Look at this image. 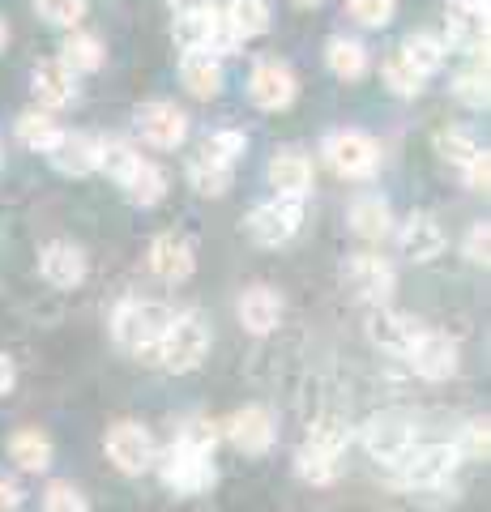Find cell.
I'll return each mask as SVG.
<instances>
[{"label": "cell", "mask_w": 491, "mask_h": 512, "mask_svg": "<svg viewBox=\"0 0 491 512\" xmlns=\"http://www.w3.org/2000/svg\"><path fill=\"white\" fill-rule=\"evenodd\" d=\"M205 355H210V325L201 320V312H171V325L158 338L150 363H158L163 372L184 376L193 367H201Z\"/></svg>", "instance_id": "obj_1"}, {"label": "cell", "mask_w": 491, "mask_h": 512, "mask_svg": "<svg viewBox=\"0 0 491 512\" xmlns=\"http://www.w3.org/2000/svg\"><path fill=\"white\" fill-rule=\"evenodd\" d=\"M171 325V308L158 299H124L116 316H112V338L120 350H129V355H154L158 338L167 333Z\"/></svg>", "instance_id": "obj_2"}, {"label": "cell", "mask_w": 491, "mask_h": 512, "mask_svg": "<svg viewBox=\"0 0 491 512\" xmlns=\"http://www.w3.org/2000/svg\"><path fill=\"white\" fill-rule=\"evenodd\" d=\"M346 444H351L346 427H342L338 419H321V423L312 427V436L299 444V453H295V474L304 478V483H312V487L334 483V478L342 474Z\"/></svg>", "instance_id": "obj_3"}, {"label": "cell", "mask_w": 491, "mask_h": 512, "mask_svg": "<svg viewBox=\"0 0 491 512\" xmlns=\"http://www.w3.org/2000/svg\"><path fill=\"white\" fill-rule=\"evenodd\" d=\"M457 466H462L457 444L440 440V444H415L402 466H393V474H398V487H406L410 495H419V491L436 487V483H449Z\"/></svg>", "instance_id": "obj_4"}, {"label": "cell", "mask_w": 491, "mask_h": 512, "mask_svg": "<svg viewBox=\"0 0 491 512\" xmlns=\"http://www.w3.org/2000/svg\"><path fill=\"white\" fill-rule=\"evenodd\" d=\"M325 163L342 180H372L380 171V146L363 128H338V133L325 137Z\"/></svg>", "instance_id": "obj_5"}, {"label": "cell", "mask_w": 491, "mask_h": 512, "mask_svg": "<svg viewBox=\"0 0 491 512\" xmlns=\"http://www.w3.org/2000/svg\"><path fill=\"white\" fill-rule=\"evenodd\" d=\"M342 286L351 291L359 303H372V308H385L393 286H398V274L385 256H372V252H355L346 256L342 265Z\"/></svg>", "instance_id": "obj_6"}, {"label": "cell", "mask_w": 491, "mask_h": 512, "mask_svg": "<svg viewBox=\"0 0 491 512\" xmlns=\"http://www.w3.org/2000/svg\"><path fill=\"white\" fill-rule=\"evenodd\" d=\"M415 444H419L415 423L402 419V414H372V419L363 423V448H368L372 461H380V466H389V470L402 466Z\"/></svg>", "instance_id": "obj_7"}, {"label": "cell", "mask_w": 491, "mask_h": 512, "mask_svg": "<svg viewBox=\"0 0 491 512\" xmlns=\"http://www.w3.org/2000/svg\"><path fill=\"white\" fill-rule=\"evenodd\" d=\"M299 222H304V201L269 197L248 214V235L257 239L261 248H282V244H291L295 239Z\"/></svg>", "instance_id": "obj_8"}, {"label": "cell", "mask_w": 491, "mask_h": 512, "mask_svg": "<svg viewBox=\"0 0 491 512\" xmlns=\"http://www.w3.org/2000/svg\"><path fill=\"white\" fill-rule=\"evenodd\" d=\"M158 478L176 495H201L214 487V457H201V453H188V448L171 444L163 461H158Z\"/></svg>", "instance_id": "obj_9"}, {"label": "cell", "mask_w": 491, "mask_h": 512, "mask_svg": "<svg viewBox=\"0 0 491 512\" xmlns=\"http://www.w3.org/2000/svg\"><path fill=\"white\" fill-rule=\"evenodd\" d=\"M406 363L415 367L423 380H449L457 372V363H462V350H457V342L449 338V333L419 329V338L406 350Z\"/></svg>", "instance_id": "obj_10"}, {"label": "cell", "mask_w": 491, "mask_h": 512, "mask_svg": "<svg viewBox=\"0 0 491 512\" xmlns=\"http://www.w3.org/2000/svg\"><path fill=\"white\" fill-rule=\"evenodd\" d=\"M137 133H141V141H150L154 150H176L188 137V116L167 99L141 103L137 107Z\"/></svg>", "instance_id": "obj_11"}, {"label": "cell", "mask_w": 491, "mask_h": 512, "mask_svg": "<svg viewBox=\"0 0 491 512\" xmlns=\"http://www.w3.org/2000/svg\"><path fill=\"white\" fill-rule=\"evenodd\" d=\"M107 457H112V466L120 474H146L158 461L150 431L141 423H116L107 431Z\"/></svg>", "instance_id": "obj_12"}, {"label": "cell", "mask_w": 491, "mask_h": 512, "mask_svg": "<svg viewBox=\"0 0 491 512\" xmlns=\"http://www.w3.org/2000/svg\"><path fill=\"white\" fill-rule=\"evenodd\" d=\"M295 94H299V82H295L291 64H282V60H261L257 69H252V77H248V99L257 103L261 111L291 107Z\"/></svg>", "instance_id": "obj_13"}, {"label": "cell", "mask_w": 491, "mask_h": 512, "mask_svg": "<svg viewBox=\"0 0 491 512\" xmlns=\"http://www.w3.org/2000/svg\"><path fill=\"white\" fill-rule=\"evenodd\" d=\"M150 269H154L158 282H171V286L188 282V278L197 274V248H193V239L180 235V231L158 235L154 244H150Z\"/></svg>", "instance_id": "obj_14"}, {"label": "cell", "mask_w": 491, "mask_h": 512, "mask_svg": "<svg viewBox=\"0 0 491 512\" xmlns=\"http://www.w3.org/2000/svg\"><path fill=\"white\" fill-rule=\"evenodd\" d=\"M223 436L240 448V453L248 457H261L274 448V436H278V427H274V414H269L265 406H244V410H235L231 419L223 423Z\"/></svg>", "instance_id": "obj_15"}, {"label": "cell", "mask_w": 491, "mask_h": 512, "mask_svg": "<svg viewBox=\"0 0 491 512\" xmlns=\"http://www.w3.org/2000/svg\"><path fill=\"white\" fill-rule=\"evenodd\" d=\"M39 274L60 286V291H69L86 278V252L73 244V239H52V244H43L39 252Z\"/></svg>", "instance_id": "obj_16"}, {"label": "cell", "mask_w": 491, "mask_h": 512, "mask_svg": "<svg viewBox=\"0 0 491 512\" xmlns=\"http://www.w3.org/2000/svg\"><path fill=\"white\" fill-rule=\"evenodd\" d=\"M47 158H52V167L60 175L82 180V175L99 171V137H90V133H60V141L47 150Z\"/></svg>", "instance_id": "obj_17"}, {"label": "cell", "mask_w": 491, "mask_h": 512, "mask_svg": "<svg viewBox=\"0 0 491 512\" xmlns=\"http://www.w3.org/2000/svg\"><path fill=\"white\" fill-rule=\"evenodd\" d=\"M30 90H35V99H39L43 111H60V107H69L77 99V73L60 56L43 60L35 69V82H30Z\"/></svg>", "instance_id": "obj_18"}, {"label": "cell", "mask_w": 491, "mask_h": 512, "mask_svg": "<svg viewBox=\"0 0 491 512\" xmlns=\"http://www.w3.org/2000/svg\"><path fill=\"white\" fill-rule=\"evenodd\" d=\"M419 320L415 316H406V312H393V308H376L368 316V338L372 346L380 350H389V355H406L410 342L419 338Z\"/></svg>", "instance_id": "obj_19"}, {"label": "cell", "mask_w": 491, "mask_h": 512, "mask_svg": "<svg viewBox=\"0 0 491 512\" xmlns=\"http://www.w3.org/2000/svg\"><path fill=\"white\" fill-rule=\"evenodd\" d=\"M269 188H274V197L304 201L312 192V163L299 150H278L269 158Z\"/></svg>", "instance_id": "obj_20"}, {"label": "cell", "mask_w": 491, "mask_h": 512, "mask_svg": "<svg viewBox=\"0 0 491 512\" xmlns=\"http://www.w3.org/2000/svg\"><path fill=\"white\" fill-rule=\"evenodd\" d=\"M398 248L402 256H410V261H436L440 252H445V227L432 218V214H410L402 222V231H398Z\"/></svg>", "instance_id": "obj_21"}, {"label": "cell", "mask_w": 491, "mask_h": 512, "mask_svg": "<svg viewBox=\"0 0 491 512\" xmlns=\"http://www.w3.org/2000/svg\"><path fill=\"white\" fill-rule=\"evenodd\" d=\"M180 82L193 99H218L223 94V60L210 56V52H184L180 60Z\"/></svg>", "instance_id": "obj_22"}, {"label": "cell", "mask_w": 491, "mask_h": 512, "mask_svg": "<svg viewBox=\"0 0 491 512\" xmlns=\"http://www.w3.org/2000/svg\"><path fill=\"white\" fill-rule=\"evenodd\" d=\"M445 47L466 52V56H483L487 52V13H470V9L453 5L449 22H445Z\"/></svg>", "instance_id": "obj_23"}, {"label": "cell", "mask_w": 491, "mask_h": 512, "mask_svg": "<svg viewBox=\"0 0 491 512\" xmlns=\"http://www.w3.org/2000/svg\"><path fill=\"white\" fill-rule=\"evenodd\" d=\"M52 457H56V448L47 440V431H39V427H22L9 436V461L26 474H43L52 466Z\"/></svg>", "instance_id": "obj_24"}, {"label": "cell", "mask_w": 491, "mask_h": 512, "mask_svg": "<svg viewBox=\"0 0 491 512\" xmlns=\"http://www.w3.org/2000/svg\"><path fill=\"white\" fill-rule=\"evenodd\" d=\"M120 188H124V197H129L133 205L150 210V205H158L167 197V171L158 163H150V158H137L133 171L120 180Z\"/></svg>", "instance_id": "obj_25"}, {"label": "cell", "mask_w": 491, "mask_h": 512, "mask_svg": "<svg viewBox=\"0 0 491 512\" xmlns=\"http://www.w3.org/2000/svg\"><path fill=\"white\" fill-rule=\"evenodd\" d=\"M240 320L248 333H274L278 320H282V299L278 291H269V286H252V291H244L240 299Z\"/></svg>", "instance_id": "obj_26"}, {"label": "cell", "mask_w": 491, "mask_h": 512, "mask_svg": "<svg viewBox=\"0 0 491 512\" xmlns=\"http://www.w3.org/2000/svg\"><path fill=\"white\" fill-rule=\"evenodd\" d=\"M223 18V26L231 30L240 43H248V39H257V35H265L269 30V0H227V9L218 13Z\"/></svg>", "instance_id": "obj_27"}, {"label": "cell", "mask_w": 491, "mask_h": 512, "mask_svg": "<svg viewBox=\"0 0 491 512\" xmlns=\"http://www.w3.org/2000/svg\"><path fill=\"white\" fill-rule=\"evenodd\" d=\"M351 231L359 239H385L393 231V210H389V201L385 197H376V192H363V197H355L351 205Z\"/></svg>", "instance_id": "obj_28"}, {"label": "cell", "mask_w": 491, "mask_h": 512, "mask_svg": "<svg viewBox=\"0 0 491 512\" xmlns=\"http://www.w3.org/2000/svg\"><path fill=\"white\" fill-rule=\"evenodd\" d=\"M325 64H329V73L342 77V82H359L363 73H368V47H363L359 39H329L325 47Z\"/></svg>", "instance_id": "obj_29"}, {"label": "cell", "mask_w": 491, "mask_h": 512, "mask_svg": "<svg viewBox=\"0 0 491 512\" xmlns=\"http://www.w3.org/2000/svg\"><path fill=\"white\" fill-rule=\"evenodd\" d=\"M231 175H235L231 163H223V158H214L205 150L188 163V180H193V188L201 192V197H223V192L231 188Z\"/></svg>", "instance_id": "obj_30"}, {"label": "cell", "mask_w": 491, "mask_h": 512, "mask_svg": "<svg viewBox=\"0 0 491 512\" xmlns=\"http://www.w3.org/2000/svg\"><path fill=\"white\" fill-rule=\"evenodd\" d=\"M60 128L56 120H52V111H22L18 116V141L26 150H35V154H47L60 141Z\"/></svg>", "instance_id": "obj_31"}, {"label": "cell", "mask_w": 491, "mask_h": 512, "mask_svg": "<svg viewBox=\"0 0 491 512\" xmlns=\"http://www.w3.org/2000/svg\"><path fill=\"white\" fill-rule=\"evenodd\" d=\"M402 56L415 64L423 77H432V73L445 69L449 47H445V39H440V35H427V30H419V35H410V39L402 43Z\"/></svg>", "instance_id": "obj_32"}, {"label": "cell", "mask_w": 491, "mask_h": 512, "mask_svg": "<svg viewBox=\"0 0 491 512\" xmlns=\"http://www.w3.org/2000/svg\"><path fill=\"white\" fill-rule=\"evenodd\" d=\"M60 60H65L73 73H99L103 60H107V52H103L99 39L86 35V30H69L65 47H60Z\"/></svg>", "instance_id": "obj_33"}, {"label": "cell", "mask_w": 491, "mask_h": 512, "mask_svg": "<svg viewBox=\"0 0 491 512\" xmlns=\"http://www.w3.org/2000/svg\"><path fill=\"white\" fill-rule=\"evenodd\" d=\"M171 35H176L180 52H210V43L218 35V9L214 13H197V18H176Z\"/></svg>", "instance_id": "obj_34"}, {"label": "cell", "mask_w": 491, "mask_h": 512, "mask_svg": "<svg viewBox=\"0 0 491 512\" xmlns=\"http://www.w3.org/2000/svg\"><path fill=\"white\" fill-rule=\"evenodd\" d=\"M380 73H385V86L398 94V99H415V94L423 90V82H427V77L415 69V64L402 56V47H398V52H393L385 64H380Z\"/></svg>", "instance_id": "obj_35"}, {"label": "cell", "mask_w": 491, "mask_h": 512, "mask_svg": "<svg viewBox=\"0 0 491 512\" xmlns=\"http://www.w3.org/2000/svg\"><path fill=\"white\" fill-rule=\"evenodd\" d=\"M479 150L483 146L474 141V133H466V128H440V133H436V154L445 158L449 167H457V171H462Z\"/></svg>", "instance_id": "obj_36"}, {"label": "cell", "mask_w": 491, "mask_h": 512, "mask_svg": "<svg viewBox=\"0 0 491 512\" xmlns=\"http://www.w3.org/2000/svg\"><path fill=\"white\" fill-rule=\"evenodd\" d=\"M218 440H223V423H214V419H188L180 427V448H188V453H201V457H214V448Z\"/></svg>", "instance_id": "obj_37"}, {"label": "cell", "mask_w": 491, "mask_h": 512, "mask_svg": "<svg viewBox=\"0 0 491 512\" xmlns=\"http://www.w3.org/2000/svg\"><path fill=\"white\" fill-rule=\"evenodd\" d=\"M453 94L462 99L470 111H483L487 107V64H470V69H462L453 77Z\"/></svg>", "instance_id": "obj_38"}, {"label": "cell", "mask_w": 491, "mask_h": 512, "mask_svg": "<svg viewBox=\"0 0 491 512\" xmlns=\"http://www.w3.org/2000/svg\"><path fill=\"white\" fill-rule=\"evenodd\" d=\"M137 158H141V154L129 146V141H99V171H103V175H112L116 184L133 171Z\"/></svg>", "instance_id": "obj_39"}, {"label": "cell", "mask_w": 491, "mask_h": 512, "mask_svg": "<svg viewBox=\"0 0 491 512\" xmlns=\"http://www.w3.org/2000/svg\"><path fill=\"white\" fill-rule=\"evenodd\" d=\"M35 9L43 22H52L60 30H77L86 18V0H35Z\"/></svg>", "instance_id": "obj_40"}, {"label": "cell", "mask_w": 491, "mask_h": 512, "mask_svg": "<svg viewBox=\"0 0 491 512\" xmlns=\"http://www.w3.org/2000/svg\"><path fill=\"white\" fill-rule=\"evenodd\" d=\"M346 13H351L359 26L380 30V26L393 22V13H398V0H346Z\"/></svg>", "instance_id": "obj_41"}, {"label": "cell", "mask_w": 491, "mask_h": 512, "mask_svg": "<svg viewBox=\"0 0 491 512\" xmlns=\"http://www.w3.org/2000/svg\"><path fill=\"white\" fill-rule=\"evenodd\" d=\"M205 154H214V158H223V163H240V154L248 150V137L240 133V128H218V133H210L205 137V146H201Z\"/></svg>", "instance_id": "obj_42"}, {"label": "cell", "mask_w": 491, "mask_h": 512, "mask_svg": "<svg viewBox=\"0 0 491 512\" xmlns=\"http://www.w3.org/2000/svg\"><path fill=\"white\" fill-rule=\"evenodd\" d=\"M43 512H90V500L73 483H47L43 491Z\"/></svg>", "instance_id": "obj_43"}, {"label": "cell", "mask_w": 491, "mask_h": 512, "mask_svg": "<svg viewBox=\"0 0 491 512\" xmlns=\"http://www.w3.org/2000/svg\"><path fill=\"white\" fill-rule=\"evenodd\" d=\"M453 444H457V453H462V461H466V457H470V461L487 457V423H466L462 440H453Z\"/></svg>", "instance_id": "obj_44"}, {"label": "cell", "mask_w": 491, "mask_h": 512, "mask_svg": "<svg viewBox=\"0 0 491 512\" xmlns=\"http://www.w3.org/2000/svg\"><path fill=\"white\" fill-rule=\"evenodd\" d=\"M462 180H466L470 192H487V184H491V154H487V150H479V154H474L470 163L462 167Z\"/></svg>", "instance_id": "obj_45"}, {"label": "cell", "mask_w": 491, "mask_h": 512, "mask_svg": "<svg viewBox=\"0 0 491 512\" xmlns=\"http://www.w3.org/2000/svg\"><path fill=\"white\" fill-rule=\"evenodd\" d=\"M487 252H491V231H487V222H474L466 231V261L487 265Z\"/></svg>", "instance_id": "obj_46"}, {"label": "cell", "mask_w": 491, "mask_h": 512, "mask_svg": "<svg viewBox=\"0 0 491 512\" xmlns=\"http://www.w3.org/2000/svg\"><path fill=\"white\" fill-rule=\"evenodd\" d=\"M22 500H26V491L18 487V478L0 470V512H18V508H22Z\"/></svg>", "instance_id": "obj_47"}, {"label": "cell", "mask_w": 491, "mask_h": 512, "mask_svg": "<svg viewBox=\"0 0 491 512\" xmlns=\"http://www.w3.org/2000/svg\"><path fill=\"white\" fill-rule=\"evenodd\" d=\"M171 18H197V13H214L218 0H167Z\"/></svg>", "instance_id": "obj_48"}, {"label": "cell", "mask_w": 491, "mask_h": 512, "mask_svg": "<svg viewBox=\"0 0 491 512\" xmlns=\"http://www.w3.org/2000/svg\"><path fill=\"white\" fill-rule=\"evenodd\" d=\"M13 384H18V367H13V359L9 355H0V397H5Z\"/></svg>", "instance_id": "obj_49"}, {"label": "cell", "mask_w": 491, "mask_h": 512, "mask_svg": "<svg viewBox=\"0 0 491 512\" xmlns=\"http://www.w3.org/2000/svg\"><path fill=\"white\" fill-rule=\"evenodd\" d=\"M453 5H457V9H470V13H487L491 0H453Z\"/></svg>", "instance_id": "obj_50"}, {"label": "cell", "mask_w": 491, "mask_h": 512, "mask_svg": "<svg viewBox=\"0 0 491 512\" xmlns=\"http://www.w3.org/2000/svg\"><path fill=\"white\" fill-rule=\"evenodd\" d=\"M291 5H299V9H316V5H325V0H291Z\"/></svg>", "instance_id": "obj_51"}, {"label": "cell", "mask_w": 491, "mask_h": 512, "mask_svg": "<svg viewBox=\"0 0 491 512\" xmlns=\"http://www.w3.org/2000/svg\"><path fill=\"white\" fill-rule=\"evenodd\" d=\"M5 43H9V26H5V18H0V52H5Z\"/></svg>", "instance_id": "obj_52"}, {"label": "cell", "mask_w": 491, "mask_h": 512, "mask_svg": "<svg viewBox=\"0 0 491 512\" xmlns=\"http://www.w3.org/2000/svg\"><path fill=\"white\" fill-rule=\"evenodd\" d=\"M0 163H5V146H0Z\"/></svg>", "instance_id": "obj_53"}]
</instances>
